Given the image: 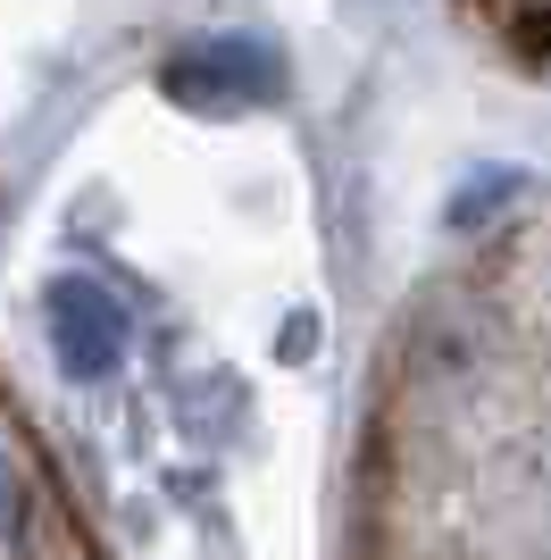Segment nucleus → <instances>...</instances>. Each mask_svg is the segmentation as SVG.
I'll return each instance as SVG.
<instances>
[{"label":"nucleus","mask_w":551,"mask_h":560,"mask_svg":"<svg viewBox=\"0 0 551 560\" xmlns=\"http://www.w3.org/2000/svg\"><path fill=\"white\" fill-rule=\"evenodd\" d=\"M160 93L176 101V109L234 117V109H259V101L284 93V59H276V43H259V34H201V43H184L160 68Z\"/></svg>","instance_id":"nucleus-1"},{"label":"nucleus","mask_w":551,"mask_h":560,"mask_svg":"<svg viewBox=\"0 0 551 560\" xmlns=\"http://www.w3.org/2000/svg\"><path fill=\"white\" fill-rule=\"evenodd\" d=\"M43 327H50V351L75 385H101V376L126 369V343H134V318L101 277H59L43 293Z\"/></svg>","instance_id":"nucleus-2"},{"label":"nucleus","mask_w":551,"mask_h":560,"mask_svg":"<svg viewBox=\"0 0 551 560\" xmlns=\"http://www.w3.org/2000/svg\"><path fill=\"white\" fill-rule=\"evenodd\" d=\"M17 518H25V486H17V468L0 460V544L17 536Z\"/></svg>","instance_id":"nucleus-3"}]
</instances>
